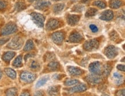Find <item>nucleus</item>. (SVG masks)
Listing matches in <instances>:
<instances>
[{"instance_id":"obj_1","label":"nucleus","mask_w":125,"mask_h":96,"mask_svg":"<svg viewBox=\"0 0 125 96\" xmlns=\"http://www.w3.org/2000/svg\"><path fill=\"white\" fill-rule=\"evenodd\" d=\"M17 27L15 23L13 22H9L6 24L1 31V35L2 36H8L17 31Z\"/></svg>"},{"instance_id":"obj_2","label":"nucleus","mask_w":125,"mask_h":96,"mask_svg":"<svg viewBox=\"0 0 125 96\" xmlns=\"http://www.w3.org/2000/svg\"><path fill=\"white\" fill-rule=\"evenodd\" d=\"M23 39H22V38L17 36L13 38L7 46L8 48H10L11 49L17 50V49H20L21 48V46L23 45Z\"/></svg>"},{"instance_id":"obj_3","label":"nucleus","mask_w":125,"mask_h":96,"mask_svg":"<svg viewBox=\"0 0 125 96\" xmlns=\"http://www.w3.org/2000/svg\"><path fill=\"white\" fill-rule=\"evenodd\" d=\"M99 47V42L97 39H93L86 41L84 44V49L86 51H93L97 49Z\"/></svg>"},{"instance_id":"obj_4","label":"nucleus","mask_w":125,"mask_h":96,"mask_svg":"<svg viewBox=\"0 0 125 96\" xmlns=\"http://www.w3.org/2000/svg\"><path fill=\"white\" fill-rule=\"evenodd\" d=\"M89 70L92 74L101 75L103 73V66L99 61L91 63L89 66Z\"/></svg>"},{"instance_id":"obj_5","label":"nucleus","mask_w":125,"mask_h":96,"mask_svg":"<svg viewBox=\"0 0 125 96\" xmlns=\"http://www.w3.org/2000/svg\"><path fill=\"white\" fill-rule=\"evenodd\" d=\"M85 80L89 84H92V85H95V84H99L102 82L103 80V78L101 76V75H94L91 73L86 76Z\"/></svg>"},{"instance_id":"obj_6","label":"nucleus","mask_w":125,"mask_h":96,"mask_svg":"<svg viewBox=\"0 0 125 96\" xmlns=\"http://www.w3.org/2000/svg\"><path fill=\"white\" fill-rule=\"evenodd\" d=\"M31 18L33 22L39 27H43L44 26V22L45 20L44 16L38 13L33 12L31 14Z\"/></svg>"},{"instance_id":"obj_7","label":"nucleus","mask_w":125,"mask_h":96,"mask_svg":"<svg viewBox=\"0 0 125 96\" xmlns=\"http://www.w3.org/2000/svg\"><path fill=\"white\" fill-rule=\"evenodd\" d=\"M36 76L34 73L28 71H24L20 74V79L26 83H31L36 79Z\"/></svg>"},{"instance_id":"obj_8","label":"nucleus","mask_w":125,"mask_h":96,"mask_svg":"<svg viewBox=\"0 0 125 96\" xmlns=\"http://www.w3.org/2000/svg\"><path fill=\"white\" fill-rule=\"evenodd\" d=\"M51 39L55 44L61 45L65 39V33L63 32H55L51 35Z\"/></svg>"},{"instance_id":"obj_9","label":"nucleus","mask_w":125,"mask_h":96,"mask_svg":"<svg viewBox=\"0 0 125 96\" xmlns=\"http://www.w3.org/2000/svg\"><path fill=\"white\" fill-rule=\"evenodd\" d=\"M104 54L108 59H112L115 58L118 54V50L113 45H110L107 46L104 50Z\"/></svg>"},{"instance_id":"obj_10","label":"nucleus","mask_w":125,"mask_h":96,"mask_svg":"<svg viewBox=\"0 0 125 96\" xmlns=\"http://www.w3.org/2000/svg\"><path fill=\"white\" fill-rule=\"evenodd\" d=\"M61 23L59 20L55 19H50L46 24V29L47 30H54L59 28Z\"/></svg>"},{"instance_id":"obj_11","label":"nucleus","mask_w":125,"mask_h":96,"mask_svg":"<svg viewBox=\"0 0 125 96\" xmlns=\"http://www.w3.org/2000/svg\"><path fill=\"white\" fill-rule=\"evenodd\" d=\"M87 86L84 84H81L74 86V87L68 89V92L72 93H81L84 92L87 90Z\"/></svg>"},{"instance_id":"obj_12","label":"nucleus","mask_w":125,"mask_h":96,"mask_svg":"<svg viewBox=\"0 0 125 96\" xmlns=\"http://www.w3.org/2000/svg\"><path fill=\"white\" fill-rule=\"evenodd\" d=\"M83 40V36L78 32H73L69 38V41L72 43H78Z\"/></svg>"},{"instance_id":"obj_13","label":"nucleus","mask_w":125,"mask_h":96,"mask_svg":"<svg viewBox=\"0 0 125 96\" xmlns=\"http://www.w3.org/2000/svg\"><path fill=\"white\" fill-rule=\"evenodd\" d=\"M101 20L105 21H110L114 18V13L113 11L110 10H106L103 12L99 17Z\"/></svg>"},{"instance_id":"obj_14","label":"nucleus","mask_w":125,"mask_h":96,"mask_svg":"<svg viewBox=\"0 0 125 96\" xmlns=\"http://www.w3.org/2000/svg\"><path fill=\"white\" fill-rule=\"evenodd\" d=\"M68 71L69 73L72 76H78V75H81L84 72L83 70L80 69L78 67L69 66L68 67Z\"/></svg>"},{"instance_id":"obj_15","label":"nucleus","mask_w":125,"mask_h":96,"mask_svg":"<svg viewBox=\"0 0 125 96\" xmlns=\"http://www.w3.org/2000/svg\"><path fill=\"white\" fill-rule=\"evenodd\" d=\"M80 16L76 15H69L67 17V22L70 25H74L80 20Z\"/></svg>"},{"instance_id":"obj_16","label":"nucleus","mask_w":125,"mask_h":96,"mask_svg":"<svg viewBox=\"0 0 125 96\" xmlns=\"http://www.w3.org/2000/svg\"><path fill=\"white\" fill-rule=\"evenodd\" d=\"M51 3L49 1H42V2H39L36 3L35 5V8L36 9L39 10H44V9H47L50 6Z\"/></svg>"},{"instance_id":"obj_17","label":"nucleus","mask_w":125,"mask_h":96,"mask_svg":"<svg viewBox=\"0 0 125 96\" xmlns=\"http://www.w3.org/2000/svg\"><path fill=\"white\" fill-rule=\"evenodd\" d=\"M15 52H12V51H8L5 53L2 56V59L4 61L6 62V63H9L12 59L15 56Z\"/></svg>"},{"instance_id":"obj_18","label":"nucleus","mask_w":125,"mask_h":96,"mask_svg":"<svg viewBox=\"0 0 125 96\" xmlns=\"http://www.w3.org/2000/svg\"><path fill=\"white\" fill-rule=\"evenodd\" d=\"M109 3L110 7L115 9L119 8L123 4V2L121 0H111Z\"/></svg>"},{"instance_id":"obj_19","label":"nucleus","mask_w":125,"mask_h":96,"mask_svg":"<svg viewBox=\"0 0 125 96\" xmlns=\"http://www.w3.org/2000/svg\"><path fill=\"white\" fill-rule=\"evenodd\" d=\"M60 86H50L47 90L48 94L50 96L57 95L60 92Z\"/></svg>"},{"instance_id":"obj_20","label":"nucleus","mask_w":125,"mask_h":96,"mask_svg":"<svg viewBox=\"0 0 125 96\" xmlns=\"http://www.w3.org/2000/svg\"><path fill=\"white\" fill-rule=\"evenodd\" d=\"M48 68H49V70L51 71H57L60 68V63L58 62L55 61H52L48 64Z\"/></svg>"},{"instance_id":"obj_21","label":"nucleus","mask_w":125,"mask_h":96,"mask_svg":"<svg viewBox=\"0 0 125 96\" xmlns=\"http://www.w3.org/2000/svg\"><path fill=\"white\" fill-rule=\"evenodd\" d=\"M5 72L6 75L8 76H9L10 78H11V79H14L16 78V71L12 69V68H5Z\"/></svg>"},{"instance_id":"obj_22","label":"nucleus","mask_w":125,"mask_h":96,"mask_svg":"<svg viewBox=\"0 0 125 96\" xmlns=\"http://www.w3.org/2000/svg\"><path fill=\"white\" fill-rule=\"evenodd\" d=\"M114 77L115 78L116 81H115V83L117 85H120V84H122L124 82V78L122 75L119 74V73L115 72L114 73Z\"/></svg>"},{"instance_id":"obj_23","label":"nucleus","mask_w":125,"mask_h":96,"mask_svg":"<svg viewBox=\"0 0 125 96\" xmlns=\"http://www.w3.org/2000/svg\"><path fill=\"white\" fill-rule=\"evenodd\" d=\"M64 8H65V4L60 3V4L54 5L52 10H53V12L55 13H60L63 10Z\"/></svg>"},{"instance_id":"obj_24","label":"nucleus","mask_w":125,"mask_h":96,"mask_svg":"<svg viewBox=\"0 0 125 96\" xmlns=\"http://www.w3.org/2000/svg\"><path fill=\"white\" fill-rule=\"evenodd\" d=\"M22 60H23L22 56H19L13 61V65L15 67H21L23 65Z\"/></svg>"},{"instance_id":"obj_25","label":"nucleus","mask_w":125,"mask_h":96,"mask_svg":"<svg viewBox=\"0 0 125 96\" xmlns=\"http://www.w3.org/2000/svg\"><path fill=\"white\" fill-rule=\"evenodd\" d=\"M33 48H34V44H33V41L32 40H28L24 47V50L25 52H28L33 49Z\"/></svg>"},{"instance_id":"obj_26","label":"nucleus","mask_w":125,"mask_h":96,"mask_svg":"<svg viewBox=\"0 0 125 96\" xmlns=\"http://www.w3.org/2000/svg\"><path fill=\"white\" fill-rule=\"evenodd\" d=\"M97 12V9L95 8H90L88 9L87 11H86L85 13V16L86 17L94 16L96 14Z\"/></svg>"},{"instance_id":"obj_27","label":"nucleus","mask_w":125,"mask_h":96,"mask_svg":"<svg viewBox=\"0 0 125 96\" xmlns=\"http://www.w3.org/2000/svg\"><path fill=\"white\" fill-rule=\"evenodd\" d=\"M111 71V66L110 64H105L103 67V73L105 76H108Z\"/></svg>"},{"instance_id":"obj_28","label":"nucleus","mask_w":125,"mask_h":96,"mask_svg":"<svg viewBox=\"0 0 125 96\" xmlns=\"http://www.w3.org/2000/svg\"><path fill=\"white\" fill-rule=\"evenodd\" d=\"M48 80H49V77H43L41 79H39L38 81V82L36 84V87L39 88L41 86L44 85V84H46V83L47 82Z\"/></svg>"},{"instance_id":"obj_29","label":"nucleus","mask_w":125,"mask_h":96,"mask_svg":"<svg viewBox=\"0 0 125 96\" xmlns=\"http://www.w3.org/2000/svg\"><path fill=\"white\" fill-rule=\"evenodd\" d=\"M15 8L17 11H23L26 8V5L24 2H18L15 5Z\"/></svg>"},{"instance_id":"obj_30","label":"nucleus","mask_w":125,"mask_h":96,"mask_svg":"<svg viewBox=\"0 0 125 96\" xmlns=\"http://www.w3.org/2000/svg\"><path fill=\"white\" fill-rule=\"evenodd\" d=\"M17 89L15 87L10 88V89H8L6 92V96H14L17 95Z\"/></svg>"},{"instance_id":"obj_31","label":"nucleus","mask_w":125,"mask_h":96,"mask_svg":"<svg viewBox=\"0 0 125 96\" xmlns=\"http://www.w3.org/2000/svg\"><path fill=\"white\" fill-rule=\"evenodd\" d=\"M79 83V81L76 79H70L67 80L65 82V85L66 86H72L76 85Z\"/></svg>"},{"instance_id":"obj_32","label":"nucleus","mask_w":125,"mask_h":96,"mask_svg":"<svg viewBox=\"0 0 125 96\" xmlns=\"http://www.w3.org/2000/svg\"><path fill=\"white\" fill-rule=\"evenodd\" d=\"M40 67L39 63L35 60H33L30 65V68L33 70H38L40 69Z\"/></svg>"},{"instance_id":"obj_33","label":"nucleus","mask_w":125,"mask_h":96,"mask_svg":"<svg viewBox=\"0 0 125 96\" xmlns=\"http://www.w3.org/2000/svg\"><path fill=\"white\" fill-rule=\"evenodd\" d=\"M94 5L97 6V7L100 8V9H104L106 7V5L104 2L102 1H96L94 2Z\"/></svg>"},{"instance_id":"obj_34","label":"nucleus","mask_w":125,"mask_h":96,"mask_svg":"<svg viewBox=\"0 0 125 96\" xmlns=\"http://www.w3.org/2000/svg\"><path fill=\"white\" fill-rule=\"evenodd\" d=\"M54 58H55V54L53 53H48L46 54L45 56H44L45 61H50L53 60V59Z\"/></svg>"},{"instance_id":"obj_35","label":"nucleus","mask_w":125,"mask_h":96,"mask_svg":"<svg viewBox=\"0 0 125 96\" xmlns=\"http://www.w3.org/2000/svg\"><path fill=\"white\" fill-rule=\"evenodd\" d=\"M84 6L81 5H77L73 8V12H81L84 9Z\"/></svg>"},{"instance_id":"obj_36","label":"nucleus","mask_w":125,"mask_h":96,"mask_svg":"<svg viewBox=\"0 0 125 96\" xmlns=\"http://www.w3.org/2000/svg\"><path fill=\"white\" fill-rule=\"evenodd\" d=\"M110 37L111 38L112 41H116V40L118 39V34H117L116 31H113L110 34Z\"/></svg>"},{"instance_id":"obj_37","label":"nucleus","mask_w":125,"mask_h":96,"mask_svg":"<svg viewBox=\"0 0 125 96\" xmlns=\"http://www.w3.org/2000/svg\"><path fill=\"white\" fill-rule=\"evenodd\" d=\"M7 6V2L4 0H0V11L4 10Z\"/></svg>"},{"instance_id":"obj_38","label":"nucleus","mask_w":125,"mask_h":96,"mask_svg":"<svg viewBox=\"0 0 125 96\" xmlns=\"http://www.w3.org/2000/svg\"><path fill=\"white\" fill-rule=\"evenodd\" d=\"M89 28H90L91 30L93 32V33H97L99 30L98 27L94 24H91L89 25Z\"/></svg>"},{"instance_id":"obj_39","label":"nucleus","mask_w":125,"mask_h":96,"mask_svg":"<svg viewBox=\"0 0 125 96\" xmlns=\"http://www.w3.org/2000/svg\"><path fill=\"white\" fill-rule=\"evenodd\" d=\"M9 40V38H4L0 39V45H4V44L7 42Z\"/></svg>"},{"instance_id":"obj_40","label":"nucleus","mask_w":125,"mask_h":96,"mask_svg":"<svg viewBox=\"0 0 125 96\" xmlns=\"http://www.w3.org/2000/svg\"><path fill=\"white\" fill-rule=\"evenodd\" d=\"M117 68H118V70H120V71H123L124 72L125 70V67L124 65H117Z\"/></svg>"},{"instance_id":"obj_41","label":"nucleus","mask_w":125,"mask_h":96,"mask_svg":"<svg viewBox=\"0 0 125 96\" xmlns=\"http://www.w3.org/2000/svg\"><path fill=\"white\" fill-rule=\"evenodd\" d=\"M116 94V95L120 96H125V89H122V90L118 91Z\"/></svg>"},{"instance_id":"obj_42","label":"nucleus","mask_w":125,"mask_h":96,"mask_svg":"<svg viewBox=\"0 0 125 96\" xmlns=\"http://www.w3.org/2000/svg\"><path fill=\"white\" fill-rule=\"evenodd\" d=\"M63 76V75H62L56 74L55 75H54V78H55V79L60 80V79H61V78H62V76Z\"/></svg>"},{"instance_id":"obj_43","label":"nucleus","mask_w":125,"mask_h":96,"mask_svg":"<svg viewBox=\"0 0 125 96\" xmlns=\"http://www.w3.org/2000/svg\"><path fill=\"white\" fill-rule=\"evenodd\" d=\"M34 56V55L32 53H31V54H27L26 56H25V60L27 61V59L28 58H30V57H33Z\"/></svg>"},{"instance_id":"obj_44","label":"nucleus","mask_w":125,"mask_h":96,"mask_svg":"<svg viewBox=\"0 0 125 96\" xmlns=\"http://www.w3.org/2000/svg\"><path fill=\"white\" fill-rule=\"evenodd\" d=\"M43 93L42 92V91H38L35 94V96H42L43 95Z\"/></svg>"},{"instance_id":"obj_45","label":"nucleus","mask_w":125,"mask_h":96,"mask_svg":"<svg viewBox=\"0 0 125 96\" xmlns=\"http://www.w3.org/2000/svg\"><path fill=\"white\" fill-rule=\"evenodd\" d=\"M21 96H30V93H22L21 94Z\"/></svg>"},{"instance_id":"obj_46","label":"nucleus","mask_w":125,"mask_h":96,"mask_svg":"<svg viewBox=\"0 0 125 96\" xmlns=\"http://www.w3.org/2000/svg\"><path fill=\"white\" fill-rule=\"evenodd\" d=\"M81 2H82L83 3H84L85 4V3H87L88 2V0H83Z\"/></svg>"},{"instance_id":"obj_47","label":"nucleus","mask_w":125,"mask_h":96,"mask_svg":"<svg viewBox=\"0 0 125 96\" xmlns=\"http://www.w3.org/2000/svg\"><path fill=\"white\" fill-rule=\"evenodd\" d=\"M1 77H2V72L0 70V79H1Z\"/></svg>"},{"instance_id":"obj_48","label":"nucleus","mask_w":125,"mask_h":96,"mask_svg":"<svg viewBox=\"0 0 125 96\" xmlns=\"http://www.w3.org/2000/svg\"><path fill=\"white\" fill-rule=\"evenodd\" d=\"M29 1H30V2H33V1H39V0H28Z\"/></svg>"},{"instance_id":"obj_49","label":"nucleus","mask_w":125,"mask_h":96,"mask_svg":"<svg viewBox=\"0 0 125 96\" xmlns=\"http://www.w3.org/2000/svg\"><path fill=\"white\" fill-rule=\"evenodd\" d=\"M54 1H62V0H53Z\"/></svg>"}]
</instances>
